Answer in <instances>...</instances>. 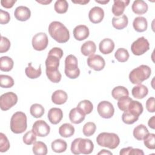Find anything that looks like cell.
<instances>
[{"label":"cell","mask_w":155,"mask_h":155,"mask_svg":"<svg viewBox=\"0 0 155 155\" xmlns=\"http://www.w3.org/2000/svg\"><path fill=\"white\" fill-rule=\"evenodd\" d=\"M130 3L128 0H114V4L112 6V13L116 17H119L123 15L125 8Z\"/></svg>","instance_id":"cell-15"},{"label":"cell","mask_w":155,"mask_h":155,"mask_svg":"<svg viewBox=\"0 0 155 155\" xmlns=\"http://www.w3.org/2000/svg\"><path fill=\"white\" fill-rule=\"evenodd\" d=\"M68 8V4L65 0H58L54 3V8L56 13L59 14H63L67 12Z\"/></svg>","instance_id":"cell-38"},{"label":"cell","mask_w":155,"mask_h":155,"mask_svg":"<svg viewBox=\"0 0 155 155\" xmlns=\"http://www.w3.org/2000/svg\"><path fill=\"white\" fill-rule=\"evenodd\" d=\"M59 60L60 59L58 57L53 54H48L47 58L45 60L46 70H58V67L59 66Z\"/></svg>","instance_id":"cell-26"},{"label":"cell","mask_w":155,"mask_h":155,"mask_svg":"<svg viewBox=\"0 0 155 155\" xmlns=\"http://www.w3.org/2000/svg\"><path fill=\"white\" fill-rule=\"evenodd\" d=\"M31 43L35 50L42 51L45 49L48 45V36L45 33H38L33 37Z\"/></svg>","instance_id":"cell-9"},{"label":"cell","mask_w":155,"mask_h":155,"mask_svg":"<svg viewBox=\"0 0 155 155\" xmlns=\"http://www.w3.org/2000/svg\"><path fill=\"white\" fill-rule=\"evenodd\" d=\"M48 54L54 55V56L58 57L61 59L63 56L64 53H63V50L61 48H60L59 47H54L49 51Z\"/></svg>","instance_id":"cell-51"},{"label":"cell","mask_w":155,"mask_h":155,"mask_svg":"<svg viewBox=\"0 0 155 155\" xmlns=\"http://www.w3.org/2000/svg\"><path fill=\"white\" fill-rule=\"evenodd\" d=\"M14 15L15 18L20 21H26L31 16L30 10L25 6H19L16 8Z\"/></svg>","instance_id":"cell-14"},{"label":"cell","mask_w":155,"mask_h":155,"mask_svg":"<svg viewBox=\"0 0 155 155\" xmlns=\"http://www.w3.org/2000/svg\"><path fill=\"white\" fill-rule=\"evenodd\" d=\"M88 67L95 71H101L105 65L104 59L99 54H92L87 58Z\"/></svg>","instance_id":"cell-11"},{"label":"cell","mask_w":155,"mask_h":155,"mask_svg":"<svg viewBox=\"0 0 155 155\" xmlns=\"http://www.w3.org/2000/svg\"><path fill=\"white\" fill-rule=\"evenodd\" d=\"M148 125L151 128H152V129L155 128V116H152L149 119V120L148 122Z\"/></svg>","instance_id":"cell-55"},{"label":"cell","mask_w":155,"mask_h":155,"mask_svg":"<svg viewBox=\"0 0 155 155\" xmlns=\"http://www.w3.org/2000/svg\"><path fill=\"white\" fill-rule=\"evenodd\" d=\"M98 155H100V154H107V155H112L113 153L111 152H110V151H108V150H102L101 151H99L98 153H97Z\"/></svg>","instance_id":"cell-57"},{"label":"cell","mask_w":155,"mask_h":155,"mask_svg":"<svg viewBox=\"0 0 155 155\" xmlns=\"http://www.w3.org/2000/svg\"><path fill=\"white\" fill-rule=\"evenodd\" d=\"M150 49V44L148 41L142 36L134 41L131 45L132 53L136 56H140L144 54Z\"/></svg>","instance_id":"cell-6"},{"label":"cell","mask_w":155,"mask_h":155,"mask_svg":"<svg viewBox=\"0 0 155 155\" xmlns=\"http://www.w3.org/2000/svg\"><path fill=\"white\" fill-rule=\"evenodd\" d=\"M130 155H143L144 153L139 148H132L130 152Z\"/></svg>","instance_id":"cell-53"},{"label":"cell","mask_w":155,"mask_h":155,"mask_svg":"<svg viewBox=\"0 0 155 155\" xmlns=\"http://www.w3.org/2000/svg\"><path fill=\"white\" fill-rule=\"evenodd\" d=\"M32 150L36 155H45L47 154V145L41 141H36L33 143Z\"/></svg>","instance_id":"cell-32"},{"label":"cell","mask_w":155,"mask_h":155,"mask_svg":"<svg viewBox=\"0 0 155 155\" xmlns=\"http://www.w3.org/2000/svg\"><path fill=\"white\" fill-rule=\"evenodd\" d=\"M85 114L78 108H72L69 113L70 120L74 124H79L85 119Z\"/></svg>","instance_id":"cell-19"},{"label":"cell","mask_w":155,"mask_h":155,"mask_svg":"<svg viewBox=\"0 0 155 155\" xmlns=\"http://www.w3.org/2000/svg\"><path fill=\"white\" fill-rule=\"evenodd\" d=\"M94 144L89 139L81 138L78 143V150L80 153L89 154L93 151Z\"/></svg>","instance_id":"cell-13"},{"label":"cell","mask_w":155,"mask_h":155,"mask_svg":"<svg viewBox=\"0 0 155 155\" xmlns=\"http://www.w3.org/2000/svg\"><path fill=\"white\" fill-rule=\"evenodd\" d=\"M16 2V1L14 0H1V4L3 7L5 8H10L14 5Z\"/></svg>","instance_id":"cell-52"},{"label":"cell","mask_w":155,"mask_h":155,"mask_svg":"<svg viewBox=\"0 0 155 155\" xmlns=\"http://www.w3.org/2000/svg\"><path fill=\"white\" fill-rule=\"evenodd\" d=\"M148 133V130L146 126L143 124H140L134 128L133 134L136 139L137 140H142Z\"/></svg>","instance_id":"cell-28"},{"label":"cell","mask_w":155,"mask_h":155,"mask_svg":"<svg viewBox=\"0 0 155 155\" xmlns=\"http://www.w3.org/2000/svg\"><path fill=\"white\" fill-rule=\"evenodd\" d=\"M127 110L133 114L139 117V116L142 113L143 108L142 104L140 102L132 100L129 104Z\"/></svg>","instance_id":"cell-29"},{"label":"cell","mask_w":155,"mask_h":155,"mask_svg":"<svg viewBox=\"0 0 155 155\" xmlns=\"http://www.w3.org/2000/svg\"><path fill=\"white\" fill-rule=\"evenodd\" d=\"M81 137L75 139L71 144V151L74 154H81L78 150V143Z\"/></svg>","instance_id":"cell-50"},{"label":"cell","mask_w":155,"mask_h":155,"mask_svg":"<svg viewBox=\"0 0 155 155\" xmlns=\"http://www.w3.org/2000/svg\"><path fill=\"white\" fill-rule=\"evenodd\" d=\"M10 142L7 136L2 133H0V152H6L10 148Z\"/></svg>","instance_id":"cell-46"},{"label":"cell","mask_w":155,"mask_h":155,"mask_svg":"<svg viewBox=\"0 0 155 155\" xmlns=\"http://www.w3.org/2000/svg\"><path fill=\"white\" fill-rule=\"evenodd\" d=\"M30 112L31 115L34 117L39 118L44 115L45 110L44 107L41 104H34L30 107Z\"/></svg>","instance_id":"cell-35"},{"label":"cell","mask_w":155,"mask_h":155,"mask_svg":"<svg viewBox=\"0 0 155 155\" xmlns=\"http://www.w3.org/2000/svg\"><path fill=\"white\" fill-rule=\"evenodd\" d=\"M95 2H97V3H99V4H107L108 2H109V1H97V0H95Z\"/></svg>","instance_id":"cell-59"},{"label":"cell","mask_w":155,"mask_h":155,"mask_svg":"<svg viewBox=\"0 0 155 155\" xmlns=\"http://www.w3.org/2000/svg\"><path fill=\"white\" fill-rule=\"evenodd\" d=\"M10 20V16L8 12L0 9V23L1 24H7Z\"/></svg>","instance_id":"cell-48"},{"label":"cell","mask_w":155,"mask_h":155,"mask_svg":"<svg viewBox=\"0 0 155 155\" xmlns=\"http://www.w3.org/2000/svg\"><path fill=\"white\" fill-rule=\"evenodd\" d=\"M32 130L39 137H45L50 133V127L43 120H36L33 125Z\"/></svg>","instance_id":"cell-10"},{"label":"cell","mask_w":155,"mask_h":155,"mask_svg":"<svg viewBox=\"0 0 155 155\" xmlns=\"http://www.w3.org/2000/svg\"><path fill=\"white\" fill-rule=\"evenodd\" d=\"M133 12L139 15L145 14L148 9L147 4L142 0H136L133 2L131 7Z\"/></svg>","instance_id":"cell-20"},{"label":"cell","mask_w":155,"mask_h":155,"mask_svg":"<svg viewBox=\"0 0 155 155\" xmlns=\"http://www.w3.org/2000/svg\"><path fill=\"white\" fill-rule=\"evenodd\" d=\"M68 99L67 94L62 90H58L54 91L51 95L52 102L56 105H62L65 103Z\"/></svg>","instance_id":"cell-21"},{"label":"cell","mask_w":155,"mask_h":155,"mask_svg":"<svg viewBox=\"0 0 155 155\" xmlns=\"http://www.w3.org/2000/svg\"><path fill=\"white\" fill-rule=\"evenodd\" d=\"M46 74L48 79L53 83H58L61 81L62 75L59 70H46Z\"/></svg>","instance_id":"cell-39"},{"label":"cell","mask_w":155,"mask_h":155,"mask_svg":"<svg viewBox=\"0 0 155 155\" xmlns=\"http://www.w3.org/2000/svg\"><path fill=\"white\" fill-rule=\"evenodd\" d=\"M14 62L13 59L8 56H2L0 59V70L8 72L12 70Z\"/></svg>","instance_id":"cell-31"},{"label":"cell","mask_w":155,"mask_h":155,"mask_svg":"<svg viewBox=\"0 0 155 155\" xmlns=\"http://www.w3.org/2000/svg\"><path fill=\"white\" fill-rule=\"evenodd\" d=\"M139 119V117L133 114L128 110L124 112L122 115V120L126 124L130 125L136 122Z\"/></svg>","instance_id":"cell-41"},{"label":"cell","mask_w":155,"mask_h":155,"mask_svg":"<svg viewBox=\"0 0 155 155\" xmlns=\"http://www.w3.org/2000/svg\"><path fill=\"white\" fill-rule=\"evenodd\" d=\"M96 142L101 147L113 150L119 145L120 139L118 135L115 133L103 132L99 134L97 136Z\"/></svg>","instance_id":"cell-4"},{"label":"cell","mask_w":155,"mask_h":155,"mask_svg":"<svg viewBox=\"0 0 155 155\" xmlns=\"http://www.w3.org/2000/svg\"><path fill=\"white\" fill-rule=\"evenodd\" d=\"M76 57L73 54L68 55L65 59L64 72L67 77L70 79H76L80 74V70L78 65Z\"/></svg>","instance_id":"cell-5"},{"label":"cell","mask_w":155,"mask_h":155,"mask_svg":"<svg viewBox=\"0 0 155 155\" xmlns=\"http://www.w3.org/2000/svg\"><path fill=\"white\" fill-rule=\"evenodd\" d=\"M155 99L154 97H149L146 102V108L150 113H154L155 107H154Z\"/></svg>","instance_id":"cell-49"},{"label":"cell","mask_w":155,"mask_h":155,"mask_svg":"<svg viewBox=\"0 0 155 155\" xmlns=\"http://www.w3.org/2000/svg\"><path fill=\"white\" fill-rule=\"evenodd\" d=\"M104 12L100 7H94L89 12L88 18L91 22L93 24L100 23L104 19Z\"/></svg>","instance_id":"cell-12"},{"label":"cell","mask_w":155,"mask_h":155,"mask_svg":"<svg viewBox=\"0 0 155 155\" xmlns=\"http://www.w3.org/2000/svg\"><path fill=\"white\" fill-rule=\"evenodd\" d=\"M0 85L2 88H11L14 85L13 79L8 76L5 74L0 75Z\"/></svg>","instance_id":"cell-40"},{"label":"cell","mask_w":155,"mask_h":155,"mask_svg":"<svg viewBox=\"0 0 155 155\" xmlns=\"http://www.w3.org/2000/svg\"><path fill=\"white\" fill-rule=\"evenodd\" d=\"M96 126L94 122H87L83 127L82 131L83 134L87 137L92 136L96 131Z\"/></svg>","instance_id":"cell-42"},{"label":"cell","mask_w":155,"mask_h":155,"mask_svg":"<svg viewBox=\"0 0 155 155\" xmlns=\"http://www.w3.org/2000/svg\"><path fill=\"white\" fill-rule=\"evenodd\" d=\"M39 4H41L42 5H47L51 2V1H36Z\"/></svg>","instance_id":"cell-58"},{"label":"cell","mask_w":155,"mask_h":155,"mask_svg":"<svg viewBox=\"0 0 155 155\" xmlns=\"http://www.w3.org/2000/svg\"><path fill=\"white\" fill-rule=\"evenodd\" d=\"M90 34L88 28L85 25H79L73 29V36L78 41L87 39Z\"/></svg>","instance_id":"cell-16"},{"label":"cell","mask_w":155,"mask_h":155,"mask_svg":"<svg viewBox=\"0 0 155 155\" xmlns=\"http://www.w3.org/2000/svg\"><path fill=\"white\" fill-rule=\"evenodd\" d=\"M128 19L125 15H122L120 17H113L112 19V25L113 27L117 30H122L128 25Z\"/></svg>","instance_id":"cell-24"},{"label":"cell","mask_w":155,"mask_h":155,"mask_svg":"<svg viewBox=\"0 0 155 155\" xmlns=\"http://www.w3.org/2000/svg\"><path fill=\"white\" fill-rule=\"evenodd\" d=\"M133 26L136 31L143 32L147 29L148 22L145 18L143 16H138L134 18L133 22Z\"/></svg>","instance_id":"cell-23"},{"label":"cell","mask_w":155,"mask_h":155,"mask_svg":"<svg viewBox=\"0 0 155 155\" xmlns=\"http://www.w3.org/2000/svg\"><path fill=\"white\" fill-rule=\"evenodd\" d=\"M23 142L26 145H31L33 144L36 140V135L33 131V130H30L27 131L23 136Z\"/></svg>","instance_id":"cell-45"},{"label":"cell","mask_w":155,"mask_h":155,"mask_svg":"<svg viewBox=\"0 0 155 155\" xmlns=\"http://www.w3.org/2000/svg\"><path fill=\"white\" fill-rule=\"evenodd\" d=\"M131 101L132 99L129 96H123L118 99L117 106L121 111H125L128 110L129 104Z\"/></svg>","instance_id":"cell-44"},{"label":"cell","mask_w":155,"mask_h":155,"mask_svg":"<svg viewBox=\"0 0 155 155\" xmlns=\"http://www.w3.org/2000/svg\"><path fill=\"white\" fill-rule=\"evenodd\" d=\"M50 36L59 43L67 42L70 39V32L67 28L59 21L51 22L48 29Z\"/></svg>","instance_id":"cell-1"},{"label":"cell","mask_w":155,"mask_h":155,"mask_svg":"<svg viewBox=\"0 0 155 155\" xmlns=\"http://www.w3.org/2000/svg\"><path fill=\"white\" fill-rule=\"evenodd\" d=\"M143 143L146 147L150 150L155 148V134L154 133H148L143 138Z\"/></svg>","instance_id":"cell-43"},{"label":"cell","mask_w":155,"mask_h":155,"mask_svg":"<svg viewBox=\"0 0 155 155\" xmlns=\"http://www.w3.org/2000/svg\"><path fill=\"white\" fill-rule=\"evenodd\" d=\"M96 50L95 43L92 41H88L84 42L81 48V53L83 55L87 56L94 54Z\"/></svg>","instance_id":"cell-25"},{"label":"cell","mask_w":155,"mask_h":155,"mask_svg":"<svg viewBox=\"0 0 155 155\" xmlns=\"http://www.w3.org/2000/svg\"><path fill=\"white\" fill-rule=\"evenodd\" d=\"M133 148V147H128L127 148H124L120 150L119 154L120 155H127L130 154V152L131 151V150Z\"/></svg>","instance_id":"cell-54"},{"label":"cell","mask_w":155,"mask_h":155,"mask_svg":"<svg viewBox=\"0 0 155 155\" xmlns=\"http://www.w3.org/2000/svg\"><path fill=\"white\" fill-rule=\"evenodd\" d=\"M132 95L134 97L141 99L144 98L148 93V88L143 84H137V85L134 86L131 90Z\"/></svg>","instance_id":"cell-22"},{"label":"cell","mask_w":155,"mask_h":155,"mask_svg":"<svg viewBox=\"0 0 155 155\" xmlns=\"http://www.w3.org/2000/svg\"><path fill=\"white\" fill-rule=\"evenodd\" d=\"M97 113L99 116L104 119H110L114 113V108L113 104L107 101L100 102L97 107Z\"/></svg>","instance_id":"cell-8"},{"label":"cell","mask_w":155,"mask_h":155,"mask_svg":"<svg viewBox=\"0 0 155 155\" xmlns=\"http://www.w3.org/2000/svg\"><path fill=\"white\" fill-rule=\"evenodd\" d=\"M74 127L69 123L62 124L59 128V133L60 136L66 138L72 136L74 133Z\"/></svg>","instance_id":"cell-27"},{"label":"cell","mask_w":155,"mask_h":155,"mask_svg":"<svg viewBox=\"0 0 155 155\" xmlns=\"http://www.w3.org/2000/svg\"><path fill=\"white\" fill-rule=\"evenodd\" d=\"M27 128L26 114L22 111L15 113L10 120L11 131L15 134L24 133Z\"/></svg>","instance_id":"cell-2"},{"label":"cell","mask_w":155,"mask_h":155,"mask_svg":"<svg viewBox=\"0 0 155 155\" xmlns=\"http://www.w3.org/2000/svg\"><path fill=\"white\" fill-rule=\"evenodd\" d=\"M100 51L104 54L111 53L114 48V43L111 39L105 38L99 44Z\"/></svg>","instance_id":"cell-18"},{"label":"cell","mask_w":155,"mask_h":155,"mask_svg":"<svg viewBox=\"0 0 155 155\" xmlns=\"http://www.w3.org/2000/svg\"><path fill=\"white\" fill-rule=\"evenodd\" d=\"M48 119L49 121L54 125L61 122L63 117V112L61 108H51L48 112Z\"/></svg>","instance_id":"cell-17"},{"label":"cell","mask_w":155,"mask_h":155,"mask_svg":"<svg viewBox=\"0 0 155 155\" xmlns=\"http://www.w3.org/2000/svg\"><path fill=\"white\" fill-rule=\"evenodd\" d=\"M18 96L13 92H7L0 97V107L3 111H7L16 104Z\"/></svg>","instance_id":"cell-7"},{"label":"cell","mask_w":155,"mask_h":155,"mask_svg":"<svg viewBox=\"0 0 155 155\" xmlns=\"http://www.w3.org/2000/svg\"><path fill=\"white\" fill-rule=\"evenodd\" d=\"M51 147L52 150L55 153H62L67 150V142L61 139H58L51 142Z\"/></svg>","instance_id":"cell-30"},{"label":"cell","mask_w":155,"mask_h":155,"mask_svg":"<svg viewBox=\"0 0 155 155\" xmlns=\"http://www.w3.org/2000/svg\"><path fill=\"white\" fill-rule=\"evenodd\" d=\"M115 58L120 62H125L129 58V53L127 49L124 48H118L114 53Z\"/></svg>","instance_id":"cell-37"},{"label":"cell","mask_w":155,"mask_h":155,"mask_svg":"<svg viewBox=\"0 0 155 155\" xmlns=\"http://www.w3.org/2000/svg\"><path fill=\"white\" fill-rule=\"evenodd\" d=\"M72 2L75 3V4H81V5H85L87 3H88L90 2L89 0L88 1H85V0H79V1H71Z\"/></svg>","instance_id":"cell-56"},{"label":"cell","mask_w":155,"mask_h":155,"mask_svg":"<svg viewBox=\"0 0 155 155\" xmlns=\"http://www.w3.org/2000/svg\"><path fill=\"white\" fill-rule=\"evenodd\" d=\"M151 74L150 67L146 65H141L134 68L129 74V79L133 84H140L144 81L148 79Z\"/></svg>","instance_id":"cell-3"},{"label":"cell","mask_w":155,"mask_h":155,"mask_svg":"<svg viewBox=\"0 0 155 155\" xmlns=\"http://www.w3.org/2000/svg\"><path fill=\"white\" fill-rule=\"evenodd\" d=\"M77 108L80 109L85 115L91 113L93 109V105L91 102L88 100H83L79 102Z\"/></svg>","instance_id":"cell-36"},{"label":"cell","mask_w":155,"mask_h":155,"mask_svg":"<svg viewBox=\"0 0 155 155\" xmlns=\"http://www.w3.org/2000/svg\"><path fill=\"white\" fill-rule=\"evenodd\" d=\"M10 47V41L8 39L4 36L1 37V42H0V53H5L8 51Z\"/></svg>","instance_id":"cell-47"},{"label":"cell","mask_w":155,"mask_h":155,"mask_svg":"<svg viewBox=\"0 0 155 155\" xmlns=\"http://www.w3.org/2000/svg\"><path fill=\"white\" fill-rule=\"evenodd\" d=\"M111 94L114 99L118 100L123 96H128L129 92L128 89L125 87L117 86L113 89Z\"/></svg>","instance_id":"cell-34"},{"label":"cell","mask_w":155,"mask_h":155,"mask_svg":"<svg viewBox=\"0 0 155 155\" xmlns=\"http://www.w3.org/2000/svg\"><path fill=\"white\" fill-rule=\"evenodd\" d=\"M25 72L26 76L28 78L30 79H36L39 78L42 73L41 65H39V67L38 69H35L31 66V63L30 62L28 63V66L25 68Z\"/></svg>","instance_id":"cell-33"}]
</instances>
